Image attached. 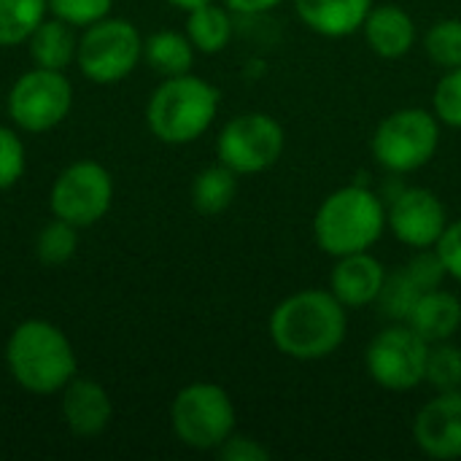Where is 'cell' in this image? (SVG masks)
<instances>
[{
    "label": "cell",
    "mask_w": 461,
    "mask_h": 461,
    "mask_svg": "<svg viewBox=\"0 0 461 461\" xmlns=\"http://www.w3.org/2000/svg\"><path fill=\"white\" fill-rule=\"evenodd\" d=\"M386 232V203L365 184L330 192L313 216V240L327 257L370 251Z\"/></svg>",
    "instance_id": "obj_2"
},
{
    "label": "cell",
    "mask_w": 461,
    "mask_h": 461,
    "mask_svg": "<svg viewBox=\"0 0 461 461\" xmlns=\"http://www.w3.org/2000/svg\"><path fill=\"white\" fill-rule=\"evenodd\" d=\"M11 378L30 394H59L78 370L68 335L43 319L22 321L5 343Z\"/></svg>",
    "instance_id": "obj_3"
},
{
    "label": "cell",
    "mask_w": 461,
    "mask_h": 461,
    "mask_svg": "<svg viewBox=\"0 0 461 461\" xmlns=\"http://www.w3.org/2000/svg\"><path fill=\"white\" fill-rule=\"evenodd\" d=\"M435 251L446 267V276L451 281L461 284V219L448 221L446 232L440 235V240L435 243Z\"/></svg>",
    "instance_id": "obj_31"
},
{
    "label": "cell",
    "mask_w": 461,
    "mask_h": 461,
    "mask_svg": "<svg viewBox=\"0 0 461 461\" xmlns=\"http://www.w3.org/2000/svg\"><path fill=\"white\" fill-rule=\"evenodd\" d=\"M27 43H30V57L38 68L65 70L70 62H76L78 38L73 35V27L57 16L43 19L35 27V32L27 38Z\"/></svg>",
    "instance_id": "obj_19"
},
{
    "label": "cell",
    "mask_w": 461,
    "mask_h": 461,
    "mask_svg": "<svg viewBox=\"0 0 461 461\" xmlns=\"http://www.w3.org/2000/svg\"><path fill=\"white\" fill-rule=\"evenodd\" d=\"M286 146L281 122L262 111L232 116L216 138V159L238 176H257L270 170Z\"/></svg>",
    "instance_id": "obj_8"
},
{
    "label": "cell",
    "mask_w": 461,
    "mask_h": 461,
    "mask_svg": "<svg viewBox=\"0 0 461 461\" xmlns=\"http://www.w3.org/2000/svg\"><path fill=\"white\" fill-rule=\"evenodd\" d=\"M0 108H3V103H0Z\"/></svg>",
    "instance_id": "obj_35"
},
{
    "label": "cell",
    "mask_w": 461,
    "mask_h": 461,
    "mask_svg": "<svg viewBox=\"0 0 461 461\" xmlns=\"http://www.w3.org/2000/svg\"><path fill=\"white\" fill-rule=\"evenodd\" d=\"M194 51L197 49L192 46L189 35L176 32V30H157L143 41V59L162 78L192 73Z\"/></svg>",
    "instance_id": "obj_20"
},
{
    "label": "cell",
    "mask_w": 461,
    "mask_h": 461,
    "mask_svg": "<svg viewBox=\"0 0 461 461\" xmlns=\"http://www.w3.org/2000/svg\"><path fill=\"white\" fill-rule=\"evenodd\" d=\"M186 35L192 46L203 54H219L232 41V16L230 8L219 0L186 11Z\"/></svg>",
    "instance_id": "obj_21"
},
{
    "label": "cell",
    "mask_w": 461,
    "mask_h": 461,
    "mask_svg": "<svg viewBox=\"0 0 461 461\" xmlns=\"http://www.w3.org/2000/svg\"><path fill=\"white\" fill-rule=\"evenodd\" d=\"M24 176V143L22 138L0 124V192L11 189Z\"/></svg>",
    "instance_id": "obj_30"
},
{
    "label": "cell",
    "mask_w": 461,
    "mask_h": 461,
    "mask_svg": "<svg viewBox=\"0 0 461 461\" xmlns=\"http://www.w3.org/2000/svg\"><path fill=\"white\" fill-rule=\"evenodd\" d=\"M386 203V230L413 251L435 249L451 221L443 200L424 186H402Z\"/></svg>",
    "instance_id": "obj_12"
},
{
    "label": "cell",
    "mask_w": 461,
    "mask_h": 461,
    "mask_svg": "<svg viewBox=\"0 0 461 461\" xmlns=\"http://www.w3.org/2000/svg\"><path fill=\"white\" fill-rule=\"evenodd\" d=\"M51 16L70 27H89L111 14L113 0H46Z\"/></svg>",
    "instance_id": "obj_29"
},
{
    "label": "cell",
    "mask_w": 461,
    "mask_h": 461,
    "mask_svg": "<svg viewBox=\"0 0 461 461\" xmlns=\"http://www.w3.org/2000/svg\"><path fill=\"white\" fill-rule=\"evenodd\" d=\"M386 267L381 259H375L370 251H357L335 259V267L330 273V292L348 308H367L378 303L384 284H386Z\"/></svg>",
    "instance_id": "obj_14"
},
{
    "label": "cell",
    "mask_w": 461,
    "mask_h": 461,
    "mask_svg": "<svg viewBox=\"0 0 461 461\" xmlns=\"http://www.w3.org/2000/svg\"><path fill=\"white\" fill-rule=\"evenodd\" d=\"M167 3L176 5V8H181V11H192V8H200V5L213 3V0H167Z\"/></svg>",
    "instance_id": "obj_34"
},
{
    "label": "cell",
    "mask_w": 461,
    "mask_h": 461,
    "mask_svg": "<svg viewBox=\"0 0 461 461\" xmlns=\"http://www.w3.org/2000/svg\"><path fill=\"white\" fill-rule=\"evenodd\" d=\"M432 113L443 127L461 130V68L443 70L432 92Z\"/></svg>",
    "instance_id": "obj_28"
},
{
    "label": "cell",
    "mask_w": 461,
    "mask_h": 461,
    "mask_svg": "<svg viewBox=\"0 0 461 461\" xmlns=\"http://www.w3.org/2000/svg\"><path fill=\"white\" fill-rule=\"evenodd\" d=\"M76 249H78V227L57 216L49 224H43L35 238V257L49 267H59L70 262Z\"/></svg>",
    "instance_id": "obj_24"
},
{
    "label": "cell",
    "mask_w": 461,
    "mask_h": 461,
    "mask_svg": "<svg viewBox=\"0 0 461 461\" xmlns=\"http://www.w3.org/2000/svg\"><path fill=\"white\" fill-rule=\"evenodd\" d=\"M235 405L224 386L197 381L184 386L170 405V427L176 438L194 451H219L235 432Z\"/></svg>",
    "instance_id": "obj_6"
},
{
    "label": "cell",
    "mask_w": 461,
    "mask_h": 461,
    "mask_svg": "<svg viewBox=\"0 0 461 461\" xmlns=\"http://www.w3.org/2000/svg\"><path fill=\"white\" fill-rule=\"evenodd\" d=\"M219 89L200 76L184 73L162 78L146 105V124L157 140L186 146L203 138L219 113Z\"/></svg>",
    "instance_id": "obj_4"
},
{
    "label": "cell",
    "mask_w": 461,
    "mask_h": 461,
    "mask_svg": "<svg viewBox=\"0 0 461 461\" xmlns=\"http://www.w3.org/2000/svg\"><path fill=\"white\" fill-rule=\"evenodd\" d=\"M440 122L427 108H397L384 116L370 138L375 162L392 176H408L427 167L440 149Z\"/></svg>",
    "instance_id": "obj_5"
},
{
    "label": "cell",
    "mask_w": 461,
    "mask_h": 461,
    "mask_svg": "<svg viewBox=\"0 0 461 461\" xmlns=\"http://www.w3.org/2000/svg\"><path fill=\"white\" fill-rule=\"evenodd\" d=\"M73 105V86L62 70L32 68L22 73L5 100L11 122L24 132H49L65 122Z\"/></svg>",
    "instance_id": "obj_10"
},
{
    "label": "cell",
    "mask_w": 461,
    "mask_h": 461,
    "mask_svg": "<svg viewBox=\"0 0 461 461\" xmlns=\"http://www.w3.org/2000/svg\"><path fill=\"white\" fill-rule=\"evenodd\" d=\"M300 22L321 38H348L362 30L375 0H292Z\"/></svg>",
    "instance_id": "obj_17"
},
{
    "label": "cell",
    "mask_w": 461,
    "mask_h": 461,
    "mask_svg": "<svg viewBox=\"0 0 461 461\" xmlns=\"http://www.w3.org/2000/svg\"><path fill=\"white\" fill-rule=\"evenodd\" d=\"M424 294V289L413 281V276L405 270V265L397 270V273H389L386 276V284H384V292L378 297V305H381V313L389 319V321H405L411 308L416 305V300Z\"/></svg>",
    "instance_id": "obj_27"
},
{
    "label": "cell",
    "mask_w": 461,
    "mask_h": 461,
    "mask_svg": "<svg viewBox=\"0 0 461 461\" xmlns=\"http://www.w3.org/2000/svg\"><path fill=\"white\" fill-rule=\"evenodd\" d=\"M49 203L57 219H65L78 230L92 227L111 211L113 178L100 162L78 159L54 178Z\"/></svg>",
    "instance_id": "obj_11"
},
{
    "label": "cell",
    "mask_w": 461,
    "mask_h": 461,
    "mask_svg": "<svg viewBox=\"0 0 461 461\" xmlns=\"http://www.w3.org/2000/svg\"><path fill=\"white\" fill-rule=\"evenodd\" d=\"M416 448L438 461L461 459V389L438 392L413 419Z\"/></svg>",
    "instance_id": "obj_13"
},
{
    "label": "cell",
    "mask_w": 461,
    "mask_h": 461,
    "mask_svg": "<svg viewBox=\"0 0 461 461\" xmlns=\"http://www.w3.org/2000/svg\"><path fill=\"white\" fill-rule=\"evenodd\" d=\"M140 59H143V38L138 27L127 19L105 16L84 27L78 38L76 62L81 73L95 84L124 81Z\"/></svg>",
    "instance_id": "obj_7"
},
{
    "label": "cell",
    "mask_w": 461,
    "mask_h": 461,
    "mask_svg": "<svg viewBox=\"0 0 461 461\" xmlns=\"http://www.w3.org/2000/svg\"><path fill=\"white\" fill-rule=\"evenodd\" d=\"M405 324L413 327L427 343L454 340L461 330V300L443 286L429 289L416 300Z\"/></svg>",
    "instance_id": "obj_18"
},
{
    "label": "cell",
    "mask_w": 461,
    "mask_h": 461,
    "mask_svg": "<svg viewBox=\"0 0 461 461\" xmlns=\"http://www.w3.org/2000/svg\"><path fill=\"white\" fill-rule=\"evenodd\" d=\"M46 0H0V46L24 43L46 19Z\"/></svg>",
    "instance_id": "obj_23"
},
{
    "label": "cell",
    "mask_w": 461,
    "mask_h": 461,
    "mask_svg": "<svg viewBox=\"0 0 461 461\" xmlns=\"http://www.w3.org/2000/svg\"><path fill=\"white\" fill-rule=\"evenodd\" d=\"M219 459L224 461H270V448L265 443H259L257 438H249V435H230L221 448L216 451Z\"/></svg>",
    "instance_id": "obj_32"
},
{
    "label": "cell",
    "mask_w": 461,
    "mask_h": 461,
    "mask_svg": "<svg viewBox=\"0 0 461 461\" xmlns=\"http://www.w3.org/2000/svg\"><path fill=\"white\" fill-rule=\"evenodd\" d=\"M424 384H429L435 392L461 389V346L451 343V340L429 343Z\"/></svg>",
    "instance_id": "obj_26"
},
{
    "label": "cell",
    "mask_w": 461,
    "mask_h": 461,
    "mask_svg": "<svg viewBox=\"0 0 461 461\" xmlns=\"http://www.w3.org/2000/svg\"><path fill=\"white\" fill-rule=\"evenodd\" d=\"M370 51L381 59H402L416 46V22L397 3H375L359 30Z\"/></svg>",
    "instance_id": "obj_15"
},
{
    "label": "cell",
    "mask_w": 461,
    "mask_h": 461,
    "mask_svg": "<svg viewBox=\"0 0 461 461\" xmlns=\"http://www.w3.org/2000/svg\"><path fill=\"white\" fill-rule=\"evenodd\" d=\"M230 11L235 14H246V16H257V14H267L273 8H278L286 0H221Z\"/></svg>",
    "instance_id": "obj_33"
},
{
    "label": "cell",
    "mask_w": 461,
    "mask_h": 461,
    "mask_svg": "<svg viewBox=\"0 0 461 461\" xmlns=\"http://www.w3.org/2000/svg\"><path fill=\"white\" fill-rule=\"evenodd\" d=\"M424 54L440 70L461 68V19H440L424 32Z\"/></svg>",
    "instance_id": "obj_25"
},
{
    "label": "cell",
    "mask_w": 461,
    "mask_h": 461,
    "mask_svg": "<svg viewBox=\"0 0 461 461\" xmlns=\"http://www.w3.org/2000/svg\"><path fill=\"white\" fill-rule=\"evenodd\" d=\"M427 357L429 343L405 321H392L370 340L365 370L370 381L386 392H413L424 384Z\"/></svg>",
    "instance_id": "obj_9"
},
{
    "label": "cell",
    "mask_w": 461,
    "mask_h": 461,
    "mask_svg": "<svg viewBox=\"0 0 461 461\" xmlns=\"http://www.w3.org/2000/svg\"><path fill=\"white\" fill-rule=\"evenodd\" d=\"M238 194V173L227 165H211L200 170L192 181V205L203 216L224 213Z\"/></svg>",
    "instance_id": "obj_22"
},
{
    "label": "cell",
    "mask_w": 461,
    "mask_h": 461,
    "mask_svg": "<svg viewBox=\"0 0 461 461\" xmlns=\"http://www.w3.org/2000/svg\"><path fill=\"white\" fill-rule=\"evenodd\" d=\"M62 421L76 438H97L111 424V397L89 378H73L62 392Z\"/></svg>",
    "instance_id": "obj_16"
},
{
    "label": "cell",
    "mask_w": 461,
    "mask_h": 461,
    "mask_svg": "<svg viewBox=\"0 0 461 461\" xmlns=\"http://www.w3.org/2000/svg\"><path fill=\"white\" fill-rule=\"evenodd\" d=\"M267 335L278 354L294 362H321L346 343L348 308L330 289H300L273 308Z\"/></svg>",
    "instance_id": "obj_1"
}]
</instances>
